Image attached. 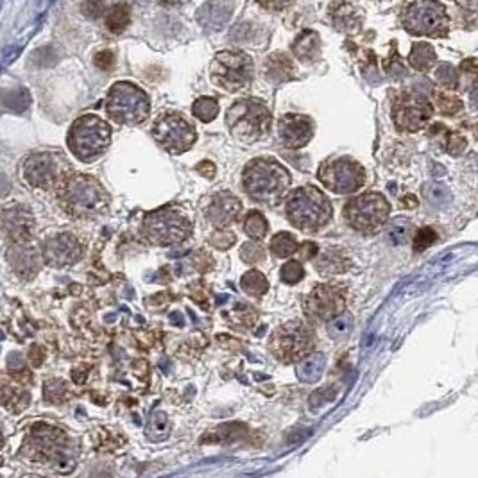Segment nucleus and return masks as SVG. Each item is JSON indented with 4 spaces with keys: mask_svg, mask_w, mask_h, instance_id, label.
<instances>
[{
    "mask_svg": "<svg viewBox=\"0 0 478 478\" xmlns=\"http://www.w3.org/2000/svg\"><path fill=\"white\" fill-rule=\"evenodd\" d=\"M58 201L68 215L88 219L102 213L110 204L104 186L92 176L70 174L58 186Z\"/></svg>",
    "mask_w": 478,
    "mask_h": 478,
    "instance_id": "f257e3e1",
    "label": "nucleus"
},
{
    "mask_svg": "<svg viewBox=\"0 0 478 478\" xmlns=\"http://www.w3.org/2000/svg\"><path fill=\"white\" fill-rule=\"evenodd\" d=\"M244 188L256 203L274 206L283 199L290 186V174L271 158H256L244 169Z\"/></svg>",
    "mask_w": 478,
    "mask_h": 478,
    "instance_id": "f03ea898",
    "label": "nucleus"
},
{
    "mask_svg": "<svg viewBox=\"0 0 478 478\" xmlns=\"http://www.w3.org/2000/svg\"><path fill=\"white\" fill-rule=\"evenodd\" d=\"M403 29L418 38H446L452 29L448 9L439 0H411L399 11Z\"/></svg>",
    "mask_w": 478,
    "mask_h": 478,
    "instance_id": "7ed1b4c3",
    "label": "nucleus"
},
{
    "mask_svg": "<svg viewBox=\"0 0 478 478\" xmlns=\"http://www.w3.org/2000/svg\"><path fill=\"white\" fill-rule=\"evenodd\" d=\"M226 124L235 138L253 144L269 133L272 115L260 99H240L226 111Z\"/></svg>",
    "mask_w": 478,
    "mask_h": 478,
    "instance_id": "20e7f679",
    "label": "nucleus"
},
{
    "mask_svg": "<svg viewBox=\"0 0 478 478\" xmlns=\"http://www.w3.org/2000/svg\"><path fill=\"white\" fill-rule=\"evenodd\" d=\"M290 224L303 231H315L326 226L331 219V204L315 186H303L292 192L285 206Z\"/></svg>",
    "mask_w": 478,
    "mask_h": 478,
    "instance_id": "39448f33",
    "label": "nucleus"
},
{
    "mask_svg": "<svg viewBox=\"0 0 478 478\" xmlns=\"http://www.w3.org/2000/svg\"><path fill=\"white\" fill-rule=\"evenodd\" d=\"M106 113L113 122L122 126H140L149 119V95L129 81L115 83L108 92Z\"/></svg>",
    "mask_w": 478,
    "mask_h": 478,
    "instance_id": "423d86ee",
    "label": "nucleus"
},
{
    "mask_svg": "<svg viewBox=\"0 0 478 478\" xmlns=\"http://www.w3.org/2000/svg\"><path fill=\"white\" fill-rule=\"evenodd\" d=\"M111 142V127L97 115H83L68 131V147L81 161L97 160Z\"/></svg>",
    "mask_w": 478,
    "mask_h": 478,
    "instance_id": "0eeeda50",
    "label": "nucleus"
},
{
    "mask_svg": "<svg viewBox=\"0 0 478 478\" xmlns=\"http://www.w3.org/2000/svg\"><path fill=\"white\" fill-rule=\"evenodd\" d=\"M27 443H29V450H24V452L27 453V459H31L36 464L56 465L61 471H65V464L68 468H74L67 434L58 430L56 427L36 425Z\"/></svg>",
    "mask_w": 478,
    "mask_h": 478,
    "instance_id": "6e6552de",
    "label": "nucleus"
},
{
    "mask_svg": "<svg viewBox=\"0 0 478 478\" xmlns=\"http://www.w3.org/2000/svg\"><path fill=\"white\" fill-rule=\"evenodd\" d=\"M210 77L219 88L237 93L251 86L254 77L253 58L244 51H220L210 67Z\"/></svg>",
    "mask_w": 478,
    "mask_h": 478,
    "instance_id": "1a4fd4ad",
    "label": "nucleus"
},
{
    "mask_svg": "<svg viewBox=\"0 0 478 478\" xmlns=\"http://www.w3.org/2000/svg\"><path fill=\"white\" fill-rule=\"evenodd\" d=\"M144 235L158 246L181 244L190 237L192 222L176 208H160L151 212L144 220Z\"/></svg>",
    "mask_w": 478,
    "mask_h": 478,
    "instance_id": "9d476101",
    "label": "nucleus"
},
{
    "mask_svg": "<svg viewBox=\"0 0 478 478\" xmlns=\"http://www.w3.org/2000/svg\"><path fill=\"white\" fill-rule=\"evenodd\" d=\"M70 174L67 158L60 153H36L24 161V179L40 190H58Z\"/></svg>",
    "mask_w": 478,
    "mask_h": 478,
    "instance_id": "9b49d317",
    "label": "nucleus"
},
{
    "mask_svg": "<svg viewBox=\"0 0 478 478\" xmlns=\"http://www.w3.org/2000/svg\"><path fill=\"white\" fill-rule=\"evenodd\" d=\"M347 224L360 233H374L384 228L389 217V203L378 192L362 194L344 208Z\"/></svg>",
    "mask_w": 478,
    "mask_h": 478,
    "instance_id": "f8f14e48",
    "label": "nucleus"
},
{
    "mask_svg": "<svg viewBox=\"0 0 478 478\" xmlns=\"http://www.w3.org/2000/svg\"><path fill=\"white\" fill-rule=\"evenodd\" d=\"M312 330L305 322L288 321L272 333L269 340V349L276 358L285 364H290V362L299 360L301 356H305V353L312 347Z\"/></svg>",
    "mask_w": 478,
    "mask_h": 478,
    "instance_id": "ddd939ff",
    "label": "nucleus"
},
{
    "mask_svg": "<svg viewBox=\"0 0 478 478\" xmlns=\"http://www.w3.org/2000/svg\"><path fill=\"white\" fill-rule=\"evenodd\" d=\"M153 138L161 147L174 154H181L192 147L197 140L195 129L185 117L169 111L160 115L153 126Z\"/></svg>",
    "mask_w": 478,
    "mask_h": 478,
    "instance_id": "4468645a",
    "label": "nucleus"
},
{
    "mask_svg": "<svg viewBox=\"0 0 478 478\" xmlns=\"http://www.w3.org/2000/svg\"><path fill=\"white\" fill-rule=\"evenodd\" d=\"M434 106L418 92H402L393 101V120L399 131H421L432 119Z\"/></svg>",
    "mask_w": 478,
    "mask_h": 478,
    "instance_id": "2eb2a0df",
    "label": "nucleus"
},
{
    "mask_svg": "<svg viewBox=\"0 0 478 478\" xmlns=\"http://www.w3.org/2000/svg\"><path fill=\"white\" fill-rule=\"evenodd\" d=\"M319 179L328 190L349 194L364 186L365 170L352 158H337L322 163L319 169Z\"/></svg>",
    "mask_w": 478,
    "mask_h": 478,
    "instance_id": "dca6fc26",
    "label": "nucleus"
},
{
    "mask_svg": "<svg viewBox=\"0 0 478 478\" xmlns=\"http://www.w3.org/2000/svg\"><path fill=\"white\" fill-rule=\"evenodd\" d=\"M346 290L339 285H318L305 297V313L313 321H328L344 312Z\"/></svg>",
    "mask_w": 478,
    "mask_h": 478,
    "instance_id": "f3484780",
    "label": "nucleus"
},
{
    "mask_svg": "<svg viewBox=\"0 0 478 478\" xmlns=\"http://www.w3.org/2000/svg\"><path fill=\"white\" fill-rule=\"evenodd\" d=\"M85 249L79 238L74 237L72 233H60L52 235L43 242L42 256L49 265L67 267L81 260Z\"/></svg>",
    "mask_w": 478,
    "mask_h": 478,
    "instance_id": "a211bd4d",
    "label": "nucleus"
},
{
    "mask_svg": "<svg viewBox=\"0 0 478 478\" xmlns=\"http://www.w3.org/2000/svg\"><path fill=\"white\" fill-rule=\"evenodd\" d=\"M0 235L11 244L29 242L34 235V217L24 206H9L0 213Z\"/></svg>",
    "mask_w": 478,
    "mask_h": 478,
    "instance_id": "6ab92c4d",
    "label": "nucleus"
},
{
    "mask_svg": "<svg viewBox=\"0 0 478 478\" xmlns=\"http://www.w3.org/2000/svg\"><path fill=\"white\" fill-rule=\"evenodd\" d=\"M326 15L330 26L339 33L356 34L364 27L365 11L355 0H333Z\"/></svg>",
    "mask_w": 478,
    "mask_h": 478,
    "instance_id": "aec40b11",
    "label": "nucleus"
},
{
    "mask_svg": "<svg viewBox=\"0 0 478 478\" xmlns=\"http://www.w3.org/2000/svg\"><path fill=\"white\" fill-rule=\"evenodd\" d=\"M278 136L281 144L288 149H301L308 144L313 136V124L308 117L288 113L278 122Z\"/></svg>",
    "mask_w": 478,
    "mask_h": 478,
    "instance_id": "412c9836",
    "label": "nucleus"
},
{
    "mask_svg": "<svg viewBox=\"0 0 478 478\" xmlns=\"http://www.w3.org/2000/svg\"><path fill=\"white\" fill-rule=\"evenodd\" d=\"M242 212V203L237 195H233L231 192L222 190L213 194L208 199L204 213H206L208 220L217 228H224V226L231 224L233 220L237 219Z\"/></svg>",
    "mask_w": 478,
    "mask_h": 478,
    "instance_id": "4be33fe9",
    "label": "nucleus"
},
{
    "mask_svg": "<svg viewBox=\"0 0 478 478\" xmlns=\"http://www.w3.org/2000/svg\"><path fill=\"white\" fill-rule=\"evenodd\" d=\"M8 262L15 274L22 279H33L42 269L43 256L42 251L31 246L29 242H20L13 244L8 251Z\"/></svg>",
    "mask_w": 478,
    "mask_h": 478,
    "instance_id": "5701e85b",
    "label": "nucleus"
},
{
    "mask_svg": "<svg viewBox=\"0 0 478 478\" xmlns=\"http://www.w3.org/2000/svg\"><path fill=\"white\" fill-rule=\"evenodd\" d=\"M263 76L272 85L288 83L296 77V65L287 52H272L263 63Z\"/></svg>",
    "mask_w": 478,
    "mask_h": 478,
    "instance_id": "b1692460",
    "label": "nucleus"
},
{
    "mask_svg": "<svg viewBox=\"0 0 478 478\" xmlns=\"http://www.w3.org/2000/svg\"><path fill=\"white\" fill-rule=\"evenodd\" d=\"M294 58L305 65H312L321 58V36L318 31L303 29L292 42Z\"/></svg>",
    "mask_w": 478,
    "mask_h": 478,
    "instance_id": "393cba45",
    "label": "nucleus"
},
{
    "mask_svg": "<svg viewBox=\"0 0 478 478\" xmlns=\"http://www.w3.org/2000/svg\"><path fill=\"white\" fill-rule=\"evenodd\" d=\"M437 63V52L430 43L418 42L412 45L411 54H409V65L418 72H428L432 70Z\"/></svg>",
    "mask_w": 478,
    "mask_h": 478,
    "instance_id": "a878e982",
    "label": "nucleus"
},
{
    "mask_svg": "<svg viewBox=\"0 0 478 478\" xmlns=\"http://www.w3.org/2000/svg\"><path fill=\"white\" fill-rule=\"evenodd\" d=\"M349 269V258L343 249H328L321 254L318 262V271L324 276L340 274Z\"/></svg>",
    "mask_w": 478,
    "mask_h": 478,
    "instance_id": "bb28decb",
    "label": "nucleus"
},
{
    "mask_svg": "<svg viewBox=\"0 0 478 478\" xmlns=\"http://www.w3.org/2000/svg\"><path fill=\"white\" fill-rule=\"evenodd\" d=\"M326 356L322 353H312L308 356H301L299 364L296 365V374L301 381L312 384L318 381L324 369Z\"/></svg>",
    "mask_w": 478,
    "mask_h": 478,
    "instance_id": "cd10ccee",
    "label": "nucleus"
},
{
    "mask_svg": "<svg viewBox=\"0 0 478 478\" xmlns=\"http://www.w3.org/2000/svg\"><path fill=\"white\" fill-rule=\"evenodd\" d=\"M131 24V9L127 4H115L104 13V26L111 34H122Z\"/></svg>",
    "mask_w": 478,
    "mask_h": 478,
    "instance_id": "c85d7f7f",
    "label": "nucleus"
},
{
    "mask_svg": "<svg viewBox=\"0 0 478 478\" xmlns=\"http://www.w3.org/2000/svg\"><path fill=\"white\" fill-rule=\"evenodd\" d=\"M240 287L244 292H247L253 297H262L263 294L269 290V281H267L265 276L258 271H249L242 276Z\"/></svg>",
    "mask_w": 478,
    "mask_h": 478,
    "instance_id": "c756f323",
    "label": "nucleus"
},
{
    "mask_svg": "<svg viewBox=\"0 0 478 478\" xmlns=\"http://www.w3.org/2000/svg\"><path fill=\"white\" fill-rule=\"evenodd\" d=\"M353 326H355V322H353L352 313L340 312L331 319H328L326 330H328L330 337H333V339H344V337L352 333Z\"/></svg>",
    "mask_w": 478,
    "mask_h": 478,
    "instance_id": "7c9ffc66",
    "label": "nucleus"
},
{
    "mask_svg": "<svg viewBox=\"0 0 478 478\" xmlns=\"http://www.w3.org/2000/svg\"><path fill=\"white\" fill-rule=\"evenodd\" d=\"M169 432H170V421H169V418H167L165 412L154 411L147 427L149 439L154 440V443H156V440H163V439H167Z\"/></svg>",
    "mask_w": 478,
    "mask_h": 478,
    "instance_id": "2f4dec72",
    "label": "nucleus"
},
{
    "mask_svg": "<svg viewBox=\"0 0 478 478\" xmlns=\"http://www.w3.org/2000/svg\"><path fill=\"white\" fill-rule=\"evenodd\" d=\"M192 115L201 122H212L219 115V102L213 97H199L192 104Z\"/></svg>",
    "mask_w": 478,
    "mask_h": 478,
    "instance_id": "473e14b6",
    "label": "nucleus"
},
{
    "mask_svg": "<svg viewBox=\"0 0 478 478\" xmlns=\"http://www.w3.org/2000/svg\"><path fill=\"white\" fill-rule=\"evenodd\" d=\"M297 249H299V244L290 233H278L271 240V251L278 258H287L292 253H296Z\"/></svg>",
    "mask_w": 478,
    "mask_h": 478,
    "instance_id": "72a5a7b5",
    "label": "nucleus"
},
{
    "mask_svg": "<svg viewBox=\"0 0 478 478\" xmlns=\"http://www.w3.org/2000/svg\"><path fill=\"white\" fill-rule=\"evenodd\" d=\"M0 402L4 403L9 411H22L26 409L29 396L24 390H18L11 386H2L0 387Z\"/></svg>",
    "mask_w": 478,
    "mask_h": 478,
    "instance_id": "f704fd0d",
    "label": "nucleus"
},
{
    "mask_svg": "<svg viewBox=\"0 0 478 478\" xmlns=\"http://www.w3.org/2000/svg\"><path fill=\"white\" fill-rule=\"evenodd\" d=\"M267 229H269V226H267V220L260 212H251L249 215L246 217V222H244V231H246L247 235L253 238V240H260V238L265 237Z\"/></svg>",
    "mask_w": 478,
    "mask_h": 478,
    "instance_id": "c9c22d12",
    "label": "nucleus"
},
{
    "mask_svg": "<svg viewBox=\"0 0 478 478\" xmlns=\"http://www.w3.org/2000/svg\"><path fill=\"white\" fill-rule=\"evenodd\" d=\"M43 396L49 403H63L68 398V387L63 380H49L43 386Z\"/></svg>",
    "mask_w": 478,
    "mask_h": 478,
    "instance_id": "e433bc0d",
    "label": "nucleus"
},
{
    "mask_svg": "<svg viewBox=\"0 0 478 478\" xmlns=\"http://www.w3.org/2000/svg\"><path fill=\"white\" fill-rule=\"evenodd\" d=\"M436 108L443 115H457L462 110V101L452 92H437Z\"/></svg>",
    "mask_w": 478,
    "mask_h": 478,
    "instance_id": "4c0bfd02",
    "label": "nucleus"
},
{
    "mask_svg": "<svg viewBox=\"0 0 478 478\" xmlns=\"http://www.w3.org/2000/svg\"><path fill=\"white\" fill-rule=\"evenodd\" d=\"M238 428H244V425H222L220 428L204 436L201 443H224V440L237 439V437H240L237 434Z\"/></svg>",
    "mask_w": 478,
    "mask_h": 478,
    "instance_id": "58836bf2",
    "label": "nucleus"
},
{
    "mask_svg": "<svg viewBox=\"0 0 478 478\" xmlns=\"http://www.w3.org/2000/svg\"><path fill=\"white\" fill-rule=\"evenodd\" d=\"M411 222L406 219H396L389 228V240L394 246H403L411 233Z\"/></svg>",
    "mask_w": 478,
    "mask_h": 478,
    "instance_id": "ea45409f",
    "label": "nucleus"
},
{
    "mask_svg": "<svg viewBox=\"0 0 478 478\" xmlns=\"http://www.w3.org/2000/svg\"><path fill=\"white\" fill-rule=\"evenodd\" d=\"M303 274H305V269H303V265H301L299 262H296V260H290V262L285 263V265L281 267V272H279L281 281L288 285H296L297 281H301Z\"/></svg>",
    "mask_w": 478,
    "mask_h": 478,
    "instance_id": "a19ab883",
    "label": "nucleus"
},
{
    "mask_svg": "<svg viewBox=\"0 0 478 478\" xmlns=\"http://www.w3.org/2000/svg\"><path fill=\"white\" fill-rule=\"evenodd\" d=\"M427 197L430 199V203L437 204V206H445V204L450 203L448 188L443 185H437V183L427 186Z\"/></svg>",
    "mask_w": 478,
    "mask_h": 478,
    "instance_id": "79ce46f5",
    "label": "nucleus"
},
{
    "mask_svg": "<svg viewBox=\"0 0 478 478\" xmlns=\"http://www.w3.org/2000/svg\"><path fill=\"white\" fill-rule=\"evenodd\" d=\"M240 256L247 263H260L265 260V251L258 244H244L240 249Z\"/></svg>",
    "mask_w": 478,
    "mask_h": 478,
    "instance_id": "37998d69",
    "label": "nucleus"
},
{
    "mask_svg": "<svg viewBox=\"0 0 478 478\" xmlns=\"http://www.w3.org/2000/svg\"><path fill=\"white\" fill-rule=\"evenodd\" d=\"M436 77L445 88H455V86H457V72H455V68L450 67V65H440V67L437 68Z\"/></svg>",
    "mask_w": 478,
    "mask_h": 478,
    "instance_id": "c03bdc74",
    "label": "nucleus"
},
{
    "mask_svg": "<svg viewBox=\"0 0 478 478\" xmlns=\"http://www.w3.org/2000/svg\"><path fill=\"white\" fill-rule=\"evenodd\" d=\"M237 242V237L231 231H215L210 237V246L215 249H229Z\"/></svg>",
    "mask_w": 478,
    "mask_h": 478,
    "instance_id": "a18cd8bd",
    "label": "nucleus"
},
{
    "mask_svg": "<svg viewBox=\"0 0 478 478\" xmlns=\"http://www.w3.org/2000/svg\"><path fill=\"white\" fill-rule=\"evenodd\" d=\"M436 240H437V233L434 231L432 228H423L414 238L415 251H425L427 247L432 246Z\"/></svg>",
    "mask_w": 478,
    "mask_h": 478,
    "instance_id": "49530a36",
    "label": "nucleus"
},
{
    "mask_svg": "<svg viewBox=\"0 0 478 478\" xmlns=\"http://www.w3.org/2000/svg\"><path fill=\"white\" fill-rule=\"evenodd\" d=\"M335 396H337V389H335V387H324V389H319L312 394V398H310V405L312 406L324 405V403L331 402Z\"/></svg>",
    "mask_w": 478,
    "mask_h": 478,
    "instance_id": "de8ad7c7",
    "label": "nucleus"
},
{
    "mask_svg": "<svg viewBox=\"0 0 478 478\" xmlns=\"http://www.w3.org/2000/svg\"><path fill=\"white\" fill-rule=\"evenodd\" d=\"M256 2H258L260 8H263L265 11H271V13H281V11L290 8L296 0H256Z\"/></svg>",
    "mask_w": 478,
    "mask_h": 478,
    "instance_id": "09e8293b",
    "label": "nucleus"
},
{
    "mask_svg": "<svg viewBox=\"0 0 478 478\" xmlns=\"http://www.w3.org/2000/svg\"><path fill=\"white\" fill-rule=\"evenodd\" d=\"M465 145H468V142H465V138L462 135H459V133H450L448 136V153L453 154V156H459V154H462L465 151Z\"/></svg>",
    "mask_w": 478,
    "mask_h": 478,
    "instance_id": "8fccbe9b",
    "label": "nucleus"
},
{
    "mask_svg": "<svg viewBox=\"0 0 478 478\" xmlns=\"http://www.w3.org/2000/svg\"><path fill=\"white\" fill-rule=\"evenodd\" d=\"M93 63H95V67L101 68V70H111V68L115 67V54L111 51H101L95 54V58H93Z\"/></svg>",
    "mask_w": 478,
    "mask_h": 478,
    "instance_id": "3c124183",
    "label": "nucleus"
},
{
    "mask_svg": "<svg viewBox=\"0 0 478 478\" xmlns=\"http://www.w3.org/2000/svg\"><path fill=\"white\" fill-rule=\"evenodd\" d=\"M15 358V362H17V365L13 364V362H9V372L13 374V377H27V365L26 362H24V358H22L18 353H15V355H11Z\"/></svg>",
    "mask_w": 478,
    "mask_h": 478,
    "instance_id": "603ef678",
    "label": "nucleus"
},
{
    "mask_svg": "<svg viewBox=\"0 0 478 478\" xmlns=\"http://www.w3.org/2000/svg\"><path fill=\"white\" fill-rule=\"evenodd\" d=\"M197 172L201 174V176H204V178L208 179H213L215 178V165H213L212 161H201L199 165H197Z\"/></svg>",
    "mask_w": 478,
    "mask_h": 478,
    "instance_id": "864d4df0",
    "label": "nucleus"
},
{
    "mask_svg": "<svg viewBox=\"0 0 478 478\" xmlns=\"http://www.w3.org/2000/svg\"><path fill=\"white\" fill-rule=\"evenodd\" d=\"M318 253H319V249L313 242H306V244H303V249H301V256H303V258L312 260Z\"/></svg>",
    "mask_w": 478,
    "mask_h": 478,
    "instance_id": "5fc2aeb1",
    "label": "nucleus"
},
{
    "mask_svg": "<svg viewBox=\"0 0 478 478\" xmlns=\"http://www.w3.org/2000/svg\"><path fill=\"white\" fill-rule=\"evenodd\" d=\"M29 360H31V364H33L34 368H38V365H42V362H43V352H42V349H40L38 346H33V347H31Z\"/></svg>",
    "mask_w": 478,
    "mask_h": 478,
    "instance_id": "6e6d98bb",
    "label": "nucleus"
},
{
    "mask_svg": "<svg viewBox=\"0 0 478 478\" xmlns=\"http://www.w3.org/2000/svg\"><path fill=\"white\" fill-rule=\"evenodd\" d=\"M4 446V437H2V434H0V448Z\"/></svg>",
    "mask_w": 478,
    "mask_h": 478,
    "instance_id": "4d7b16f0",
    "label": "nucleus"
},
{
    "mask_svg": "<svg viewBox=\"0 0 478 478\" xmlns=\"http://www.w3.org/2000/svg\"><path fill=\"white\" fill-rule=\"evenodd\" d=\"M371 2H386V0H371Z\"/></svg>",
    "mask_w": 478,
    "mask_h": 478,
    "instance_id": "13d9d810",
    "label": "nucleus"
},
{
    "mask_svg": "<svg viewBox=\"0 0 478 478\" xmlns=\"http://www.w3.org/2000/svg\"><path fill=\"white\" fill-rule=\"evenodd\" d=\"M0 464H2V457H0Z\"/></svg>",
    "mask_w": 478,
    "mask_h": 478,
    "instance_id": "bf43d9fd",
    "label": "nucleus"
}]
</instances>
